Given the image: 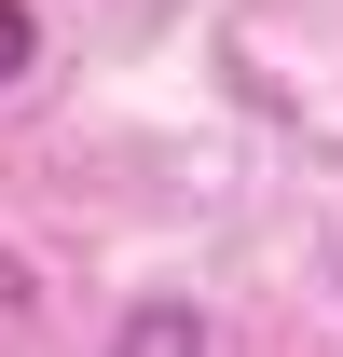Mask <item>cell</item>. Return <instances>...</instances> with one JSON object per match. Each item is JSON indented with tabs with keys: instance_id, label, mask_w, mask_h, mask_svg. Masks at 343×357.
Returning <instances> with one entry per match:
<instances>
[{
	"instance_id": "cell-1",
	"label": "cell",
	"mask_w": 343,
	"mask_h": 357,
	"mask_svg": "<svg viewBox=\"0 0 343 357\" xmlns=\"http://www.w3.org/2000/svg\"><path fill=\"white\" fill-rule=\"evenodd\" d=\"M110 357H206V316L192 303H137L124 330H110Z\"/></svg>"
},
{
	"instance_id": "cell-2",
	"label": "cell",
	"mask_w": 343,
	"mask_h": 357,
	"mask_svg": "<svg viewBox=\"0 0 343 357\" xmlns=\"http://www.w3.org/2000/svg\"><path fill=\"white\" fill-rule=\"evenodd\" d=\"M28 69H42V14H28V0H0V96L28 83Z\"/></svg>"
}]
</instances>
